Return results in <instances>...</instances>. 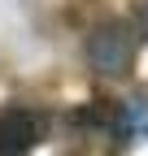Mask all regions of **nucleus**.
<instances>
[{
  "label": "nucleus",
  "instance_id": "7ed1b4c3",
  "mask_svg": "<svg viewBox=\"0 0 148 156\" xmlns=\"http://www.w3.org/2000/svg\"><path fill=\"white\" fill-rule=\"evenodd\" d=\"M122 122L131 126V130H144L148 134V100H131V104L122 108Z\"/></svg>",
  "mask_w": 148,
  "mask_h": 156
},
{
  "label": "nucleus",
  "instance_id": "f03ea898",
  "mask_svg": "<svg viewBox=\"0 0 148 156\" xmlns=\"http://www.w3.org/2000/svg\"><path fill=\"white\" fill-rule=\"evenodd\" d=\"M48 134V113L31 104L0 108V156H31Z\"/></svg>",
  "mask_w": 148,
  "mask_h": 156
},
{
  "label": "nucleus",
  "instance_id": "f257e3e1",
  "mask_svg": "<svg viewBox=\"0 0 148 156\" xmlns=\"http://www.w3.org/2000/svg\"><path fill=\"white\" fill-rule=\"evenodd\" d=\"M135 52H139V39H135V30L126 22H100L96 30L87 35V61H91V69L105 74V78L131 74Z\"/></svg>",
  "mask_w": 148,
  "mask_h": 156
}]
</instances>
